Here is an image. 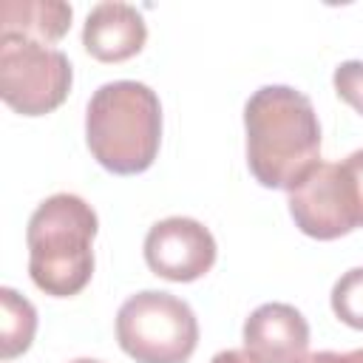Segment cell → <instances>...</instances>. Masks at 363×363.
Returning a JSON list of instances; mask_svg holds the SVG:
<instances>
[{"label": "cell", "mask_w": 363, "mask_h": 363, "mask_svg": "<svg viewBox=\"0 0 363 363\" xmlns=\"http://www.w3.org/2000/svg\"><path fill=\"white\" fill-rule=\"evenodd\" d=\"M247 164L261 187L292 190L320 162V122L292 85H261L244 105Z\"/></svg>", "instance_id": "obj_1"}, {"label": "cell", "mask_w": 363, "mask_h": 363, "mask_svg": "<svg viewBox=\"0 0 363 363\" xmlns=\"http://www.w3.org/2000/svg\"><path fill=\"white\" fill-rule=\"evenodd\" d=\"M85 145L116 176L145 173L162 145V102L136 79H113L94 91L85 108Z\"/></svg>", "instance_id": "obj_2"}, {"label": "cell", "mask_w": 363, "mask_h": 363, "mask_svg": "<svg viewBox=\"0 0 363 363\" xmlns=\"http://www.w3.org/2000/svg\"><path fill=\"white\" fill-rule=\"evenodd\" d=\"M99 218L77 193H54L37 204L26 227L28 275L51 298L79 295L94 275V235Z\"/></svg>", "instance_id": "obj_3"}, {"label": "cell", "mask_w": 363, "mask_h": 363, "mask_svg": "<svg viewBox=\"0 0 363 363\" xmlns=\"http://www.w3.org/2000/svg\"><path fill=\"white\" fill-rule=\"evenodd\" d=\"M295 227L318 241H332L363 227V147L343 162H318L292 190Z\"/></svg>", "instance_id": "obj_4"}, {"label": "cell", "mask_w": 363, "mask_h": 363, "mask_svg": "<svg viewBox=\"0 0 363 363\" xmlns=\"http://www.w3.org/2000/svg\"><path fill=\"white\" fill-rule=\"evenodd\" d=\"M116 340L136 363H187L199 346V320L187 301L142 289L119 306Z\"/></svg>", "instance_id": "obj_5"}, {"label": "cell", "mask_w": 363, "mask_h": 363, "mask_svg": "<svg viewBox=\"0 0 363 363\" xmlns=\"http://www.w3.org/2000/svg\"><path fill=\"white\" fill-rule=\"evenodd\" d=\"M74 68L60 48L20 34H0V96L23 116H45L71 91Z\"/></svg>", "instance_id": "obj_6"}, {"label": "cell", "mask_w": 363, "mask_h": 363, "mask_svg": "<svg viewBox=\"0 0 363 363\" xmlns=\"http://www.w3.org/2000/svg\"><path fill=\"white\" fill-rule=\"evenodd\" d=\"M142 250L150 272L173 284L199 281L213 269L218 255L213 233L190 216H170L156 221L147 230Z\"/></svg>", "instance_id": "obj_7"}, {"label": "cell", "mask_w": 363, "mask_h": 363, "mask_svg": "<svg viewBox=\"0 0 363 363\" xmlns=\"http://www.w3.org/2000/svg\"><path fill=\"white\" fill-rule=\"evenodd\" d=\"M244 349L258 363H301L309 349V323L292 303H261L244 320Z\"/></svg>", "instance_id": "obj_8"}, {"label": "cell", "mask_w": 363, "mask_h": 363, "mask_svg": "<svg viewBox=\"0 0 363 363\" xmlns=\"http://www.w3.org/2000/svg\"><path fill=\"white\" fill-rule=\"evenodd\" d=\"M147 43V26L136 6L105 0L96 3L82 26V45L99 62H125Z\"/></svg>", "instance_id": "obj_9"}, {"label": "cell", "mask_w": 363, "mask_h": 363, "mask_svg": "<svg viewBox=\"0 0 363 363\" xmlns=\"http://www.w3.org/2000/svg\"><path fill=\"white\" fill-rule=\"evenodd\" d=\"M71 17H74V9L62 0H3L0 31L20 34L48 45L68 34Z\"/></svg>", "instance_id": "obj_10"}, {"label": "cell", "mask_w": 363, "mask_h": 363, "mask_svg": "<svg viewBox=\"0 0 363 363\" xmlns=\"http://www.w3.org/2000/svg\"><path fill=\"white\" fill-rule=\"evenodd\" d=\"M0 357L11 360L23 354L37 332V309L28 298H23L17 289L3 286L0 289Z\"/></svg>", "instance_id": "obj_11"}, {"label": "cell", "mask_w": 363, "mask_h": 363, "mask_svg": "<svg viewBox=\"0 0 363 363\" xmlns=\"http://www.w3.org/2000/svg\"><path fill=\"white\" fill-rule=\"evenodd\" d=\"M332 312L340 323L363 329V267L346 269L332 286Z\"/></svg>", "instance_id": "obj_12"}, {"label": "cell", "mask_w": 363, "mask_h": 363, "mask_svg": "<svg viewBox=\"0 0 363 363\" xmlns=\"http://www.w3.org/2000/svg\"><path fill=\"white\" fill-rule=\"evenodd\" d=\"M332 85L337 96L363 116V60H346L335 68Z\"/></svg>", "instance_id": "obj_13"}, {"label": "cell", "mask_w": 363, "mask_h": 363, "mask_svg": "<svg viewBox=\"0 0 363 363\" xmlns=\"http://www.w3.org/2000/svg\"><path fill=\"white\" fill-rule=\"evenodd\" d=\"M301 363H363V349H352V352H315L306 354Z\"/></svg>", "instance_id": "obj_14"}, {"label": "cell", "mask_w": 363, "mask_h": 363, "mask_svg": "<svg viewBox=\"0 0 363 363\" xmlns=\"http://www.w3.org/2000/svg\"><path fill=\"white\" fill-rule=\"evenodd\" d=\"M210 363H258L247 349H224L218 354H213Z\"/></svg>", "instance_id": "obj_15"}, {"label": "cell", "mask_w": 363, "mask_h": 363, "mask_svg": "<svg viewBox=\"0 0 363 363\" xmlns=\"http://www.w3.org/2000/svg\"><path fill=\"white\" fill-rule=\"evenodd\" d=\"M68 363H102V360H94V357H77V360H68Z\"/></svg>", "instance_id": "obj_16"}]
</instances>
